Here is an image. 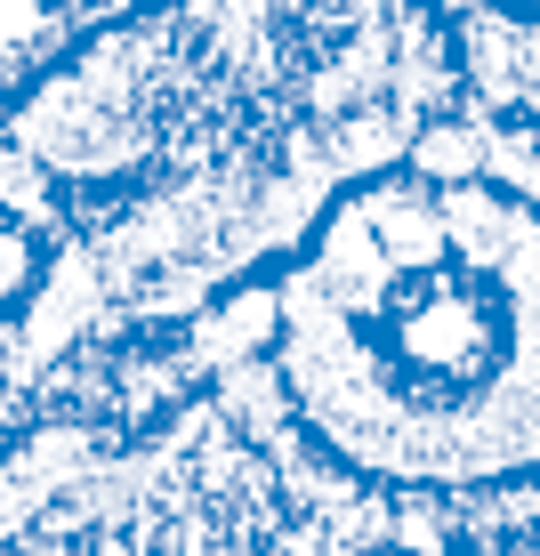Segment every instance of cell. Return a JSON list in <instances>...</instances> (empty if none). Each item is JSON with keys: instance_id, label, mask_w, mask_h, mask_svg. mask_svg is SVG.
Wrapping results in <instances>:
<instances>
[{"instance_id": "6da1fadb", "label": "cell", "mask_w": 540, "mask_h": 556, "mask_svg": "<svg viewBox=\"0 0 540 556\" xmlns=\"http://www.w3.org/2000/svg\"><path fill=\"white\" fill-rule=\"evenodd\" d=\"M275 355L306 435L363 484H540V194L363 178L306 235Z\"/></svg>"}]
</instances>
